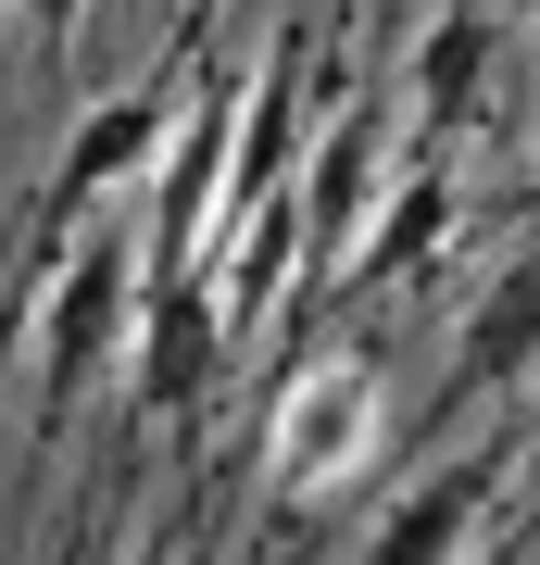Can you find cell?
I'll return each instance as SVG.
<instances>
[{
  "instance_id": "6da1fadb",
  "label": "cell",
  "mask_w": 540,
  "mask_h": 565,
  "mask_svg": "<svg viewBox=\"0 0 540 565\" xmlns=\"http://www.w3.org/2000/svg\"><path fill=\"white\" fill-rule=\"evenodd\" d=\"M51 277H39V440H63V415L88 403L100 364H126V315H139V239L126 226H51Z\"/></svg>"
},
{
  "instance_id": "7a4b0ae2",
  "label": "cell",
  "mask_w": 540,
  "mask_h": 565,
  "mask_svg": "<svg viewBox=\"0 0 540 565\" xmlns=\"http://www.w3.org/2000/svg\"><path fill=\"white\" fill-rule=\"evenodd\" d=\"M378 427H390L378 352H315V364L277 390V440H264V465H277L289 503H315V490H340L352 465L378 452Z\"/></svg>"
},
{
  "instance_id": "3957f363",
  "label": "cell",
  "mask_w": 540,
  "mask_h": 565,
  "mask_svg": "<svg viewBox=\"0 0 540 565\" xmlns=\"http://www.w3.org/2000/svg\"><path fill=\"white\" fill-rule=\"evenodd\" d=\"M226 302H214V264H151L139 277V315H126V364H139V415H201L214 403V377H226Z\"/></svg>"
},
{
  "instance_id": "277c9868",
  "label": "cell",
  "mask_w": 540,
  "mask_h": 565,
  "mask_svg": "<svg viewBox=\"0 0 540 565\" xmlns=\"http://www.w3.org/2000/svg\"><path fill=\"white\" fill-rule=\"evenodd\" d=\"M163 114H177V88H114V102H88L76 114V139H63L51 163V226H76L88 202H114V189H139L151 177V151H163Z\"/></svg>"
},
{
  "instance_id": "5b68a950",
  "label": "cell",
  "mask_w": 540,
  "mask_h": 565,
  "mask_svg": "<svg viewBox=\"0 0 540 565\" xmlns=\"http://www.w3.org/2000/svg\"><path fill=\"white\" fill-rule=\"evenodd\" d=\"M378 189H390V114L378 102H340V114L315 126V177H301V252L340 264Z\"/></svg>"
},
{
  "instance_id": "8992f818",
  "label": "cell",
  "mask_w": 540,
  "mask_h": 565,
  "mask_svg": "<svg viewBox=\"0 0 540 565\" xmlns=\"http://www.w3.org/2000/svg\"><path fill=\"white\" fill-rule=\"evenodd\" d=\"M441 239H453V163L441 151H402L390 163V189L364 202V226H352V252L327 264V277H415V264H441Z\"/></svg>"
},
{
  "instance_id": "52a82bcc",
  "label": "cell",
  "mask_w": 540,
  "mask_h": 565,
  "mask_svg": "<svg viewBox=\"0 0 540 565\" xmlns=\"http://www.w3.org/2000/svg\"><path fill=\"white\" fill-rule=\"evenodd\" d=\"M490 114V0H441L415 39V151H453Z\"/></svg>"
},
{
  "instance_id": "ba28073f",
  "label": "cell",
  "mask_w": 540,
  "mask_h": 565,
  "mask_svg": "<svg viewBox=\"0 0 540 565\" xmlns=\"http://www.w3.org/2000/svg\"><path fill=\"white\" fill-rule=\"evenodd\" d=\"M540 364V239L502 264V277L478 289V302H465V340H453V390L465 403H478V390H516Z\"/></svg>"
},
{
  "instance_id": "9c48e42d",
  "label": "cell",
  "mask_w": 540,
  "mask_h": 565,
  "mask_svg": "<svg viewBox=\"0 0 540 565\" xmlns=\"http://www.w3.org/2000/svg\"><path fill=\"white\" fill-rule=\"evenodd\" d=\"M490 503H502V465H441L427 490H402V503L378 515V553H453V541H478L490 527Z\"/></svg>"
},
{
  "instance_id": "30bf717a",
  "label": "cell",
  "mask_w": 540,
  "mask_h": 565,
  "mask_svg": "<svg viewBox=\"0 0 540 565\" xmlns=\"http://www.w3.org/2000/svg\"><path fill=\"white\" fill-rule=\"evenodd\" d=\"M76 25H88V0H25V39H39L51 63H63V51H76Z\"/></svg>"
},
{
  "instance_id": "8fae6325",
  "label": "cell",
  "mask_w": 540,
  "mask_h": 565,
  "mask_svg": "<svg viewBox=\"0 0 540 565\" xmlns=\"http://www.w3.org/2000/svg\"><path fill=\"white\" fill-rule=\"evenodd\" d=\"M163 13H177V25H189V0H163Z\"/></svg>"
},
{
  "instance_id": "7c38bea8",
  "label": "cell",
  "mask_w": 540,
  "mask_h": 565,
  "mask_svg": "<svg viewBox=\"0 0 540 565\" xmlns=\"http://www.w3.org/2000/svg\"><path fill=\"white\" fill-rule=\"evenodd\" d=\"M528 465H540V440H528Z\"/></svg>"
}]
</instances>
